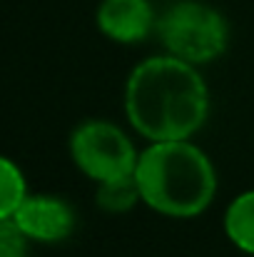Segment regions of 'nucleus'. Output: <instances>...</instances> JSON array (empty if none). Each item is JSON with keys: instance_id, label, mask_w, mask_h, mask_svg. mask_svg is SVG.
<instances>
[{"instance_id": "f257e3e1", "label": "nucleus", "mask_w": 254, "mask_h": 257, "mask_svg": "<svg viewBox=\"0 0 254 257\" xmlns=\"http://www.w3.org/2000/svg\"><path fill=\"white\" fill-rule=\"evenodd\" d=\"M130 125L147 140H189L209 115V90L192 63L174 55L147 58L125 87Z\"/></svg>"}, {"instance_id": "f03ea898", "label": "nucleus", "mask_w": 254, "mask_h": 257, "mask_svg": "<svg viewBox=\"0 0 254 257\" xmlns=\"http://www.w3.org/2000/svg\"><path fill=\"white\" fill-rule=\"evenodd\" d=\"M135 177L142 200L167 217L202 215L217 192L209 158L189 140L152 143L137 158Z\"/></svg>"}, {"instance_id": "7ed1b4c3", "label": "nucleus", "mask_w": 254, "mask_h": 257, "mask_svg": "<svg viewBox=\"0 0 254 257\" xmlns=\"http://www.w3.org/2000/svg\"><path fill=\"white\" fill-rule=\"evenodd\" d=\"M157 30L169 55L192 65L219 58L229 43V28L222 13L197 0L174 3L157 23Z\"/></svg>"}, {"instance_id": "20e7f679", "label": "nucleus", "mask_w": 254, "mask_h": 257, "mask_svg": "<svg viewBox=\"0 0 254 257\" xmlns=\"http://www.w3.org/2000/svg\"><path fill=\"white\" fill-rule=\"evenodd\" d=\"M70 155L75 165L95 182L132 175L140 158L132 140L117 125L105 120H90L75 127L70 138Z\"/></svg>"}, {"instance_id": "39448f33", "label": "nucleus", "mask_w": 254, "mask_h": 257, "mask_svg": "<svg viewBox=\"0 0 254 257\" xmlns=\"http://www.w3.org/2000/svg\"><path fill=\"white\" fill-rule=\"evenodd\" d=\"M13 220L28 235V240L38 242H60L75 227L70 205L50 195H25Z\"/></svg>"}, {"instance_id": "423d86ee", "label": "nucleus", "mask_w": 254, "mask_h": 257, "mask_svg": "<svg viewBox=\"0 0 254 257\" xmlns=\"http://www.w3.org/2000/svg\"><path fill=\"white\" fill-rule=\"evenodd\" d=\"M97 25L115 43H140L155 28V10L150 0H102Z\"/></svg>"}, {"instance_id": "0eeeda50", "label": "nucleus", "mask_w": 254, "mask_h": 257, "mask_svg": "<svg viewBox=\"0 0 254 257\" xmlns=\"http://www.w3.org/2000/svg\"><path fill=\"white\" fill-rule=\"evenodd\" d=\"M224 232L242 252L254 255V190L232 200L224 212Z\"/></svg>"}, {"instance_id": "6e6552de", "label": "nucleus", "mask_w": 254, "mask_h": 257, "mask_svg": "<svg viewBox=\"0 0 254 257\" xmlns=\"http://www.w3.org/2000/svg\"><path fill=\"white\" fill-rule=\"evenodd\" d=\"M142 200L140 195V185L135 172L125 175V177H115V180H105L100 182L97 190V205L107 212H127L135 207V202Z\"/></svg>"}, {"instance_id": "1a4fd4ad", "label": "nucleus", "mask_w": 254, "mask_h": 257, "mask_svg": "<svg viewBox=\"0 0 254 257\" xmlns=\"http://www.w3.org/2000/svg\"><path fill=\"white\" fill-rule=\"evenodd\" d=\"M28 195V185L20 168L0 155V220H8L15 215L20 202Z\"/></svg>"}, {"instance_id": "9d476101", "label": "nucleus", "mask_w": 254, "mask_h": 257, "mask_svg": "<svg viewBox=\"0 0 254 257\" xmlns=\"http://www.w3.org/2000/svg\"><path fill=\"white\" fill-rule=\"evenodd\" d=\"M28 235L18 227L13 217L0 220V257H25Z\"/></svg>"}]
</instances>
